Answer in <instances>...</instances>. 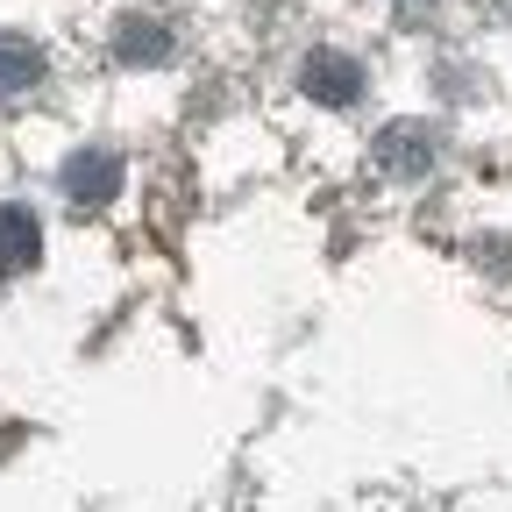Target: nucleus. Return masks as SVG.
<instances>
[{
	"instance_id": "423d86ee",
	"label": "nucleus",
	"mask_w": 512,
	"mask_h": 512,
	"mask_svg": "<svg viewBox=\"0 0 512 512\" xmlns=\"http://www.w3.org/2000/svg\"><path fill=\"white\" fill-rule=\"evenodd\" d=\"M43 79V50L29 36H0V93H29Z\"/></svg>"
},
{
	"instance_id": "f257e3e1",
	"label": "nucleus",
	"mask_w": 512,
	"mask_h": 512,
	"mask_svg": "<svg viewBox=\"0 0 512 512\" xmlns=\"http://www.w3.org/2000/svg\"><path fill=\"white\" fill-rule=\"evenodd\" d=\"M64 192H72L79 207H107L114 192H121V157H114V150H79V157H64Z\"/></svg>"
},
{
	"instance_id": "f03ea898",
	"label": "nucleus",
	"mask_w": 512,
	"mask_h": 512,
	"mask_svg": "<svg viewBox=\"0 0 512 512\" xmlns=\"http://www.w3.org/2000/svg\"><path fill=\"white\" fill-rule=\"evenodd\" d=\"M299 86H306V100H320V107H349V100L363 93V72H356L342 50H313L306 72H299Z\"/></svg>"
},
{
	"instance_id": "7ed1b4c3",
	"label": "nucleus",
	"mask_w": 512,
	"mask_h": 512,
	"mask_svg": "<svg viewBox=\"0 0 512 512\" xmlns=\"http://www.w3.org/2000/svg\"><path fill=\"white\" fill-rule=\"evenodd\" d=\"M43 264V228L29 207H0V278H22Z\"/></svg>"
},
{
	"instance_id": "39448f33",
	"label": "nucleus",
	"mask_w": 512,
	"mask_h": 512,
	"mask_svg": "<svg viewBox=\"0 0 512 512\" xmlns=\"http://www.w3.org/2000/svg\"><path fill=\"white\" fill-rule=\"evenodd\" d=\"M164 50H171V29L150 22V15H128V22L114 29V57H121V64H157Z\"/></svg>"
},
{
	"instance_id": "20e7f679",
	"label": "nucleus",
	"mask_w": 512,
	"mask_h": 512,
	"mask_svg": "<svg viewBox=\"0 0 512 512\" xmlns=\"http://www.w3.org/2000/svg\"><path fill=\"white\" fill-rule=\"evenodd\" d=\"M427 157H434V136H427V128H384V136H377V171H384V178H420Z\"/></svg>"
}]
</instances>
